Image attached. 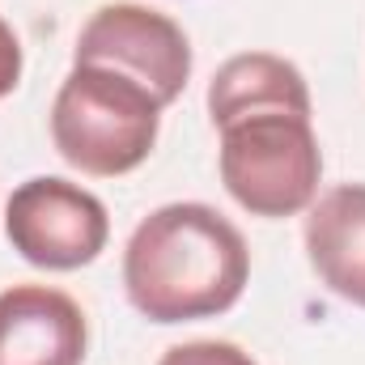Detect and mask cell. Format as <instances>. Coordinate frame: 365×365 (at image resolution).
<instances>
[{
	"instance_id": "obj_1",
	"label": "cell",
	"mask_w": 365,
	"mask_h": 365,
	"mask_svg": "<svg viewBox=\"0 0 365 365\" xmlns=\"http://www.w3.org/2000/svg\"><path fill=\"white\" fill-rule=\"evenodd\" d=\"M251 280L242 230L208 204L153 208L128 238L123 289L149 323H195L238 306Z\"/></svg>"
},
{
	"instance_id": "obj_2",
	"label": "cell",
	"mask_w": 365,
	"mask_h": 365,
	"mask_svg": "<svg viewBox=\"0 0 365 365\" xmlns=\"http://www.w3.org/2000/svg\"><path fill=\"white\" fill-rule=\"evenodd\" d=\"M162 110L140 81L102 64H73L51 102V145L73 170L119 179L149 162Z\"/></svg>"
},
{
	"instance_id": "obj_3",
	"label": "cell",
	"mask_w": 365,
	"mask_h": 365,
	"mask_svg": "<svg viewBox=\"0 0 365 365\" xmlns=\"http://www.w3.org/2000/svg\"><path fill=\"white\" fill-rule=\"evenodd\" d=\"M221 132V182L251 217H297L319 200L323 149L306 115L264 110Z\"/></svg>"
},
{
	"instance_id": "obj_4",
	"label": "cell",
	"mask_w": 365,
	"mask_h": 365,
	"mask_svg": "<svg viewBox=\"0 0 365 365\" xmlns=\"http://www.w3.org/2000/svg\"><path fill=\"white\" fill-rule=\"evenodd\" d=\"M4 234L13 251L47 272H77L106 251V204L81 182L38 175L13 187L4 204Z\"/></svg>"
},
{
	"instance_id": "obj_5",
	"label": "cell",
	"mask_w": 365,
	"mask_h": 365,
	"mask_svg": "<svg viewBox=\"0 0 365 365\" xmlns=\"http://www.w3.org/2000/svg\"><path fill=\"white\" fill-rule=\"evenodd\" d=\"M73 64H102L140 81L162 106L191 81V43L175 17L145 4H102L77 34Z\"/></svg>"
},
{
	"instance_id": "obj_6",
	"label": "cell",
	"mask_w": 365,
	"mask_h": 365,
	"mask_svg": "<svg viewBox=\"0 0 365 365\" xmlns=\"http://www.w3.org/2000/svg\"><path fill=\"white\" fill-rule=\"evenodd\" d=\"M86 310L51 284L0 293V365H86Z\"/></svg>"
},
{
	"instance_id": "obj_7",
	"label": "cell",
	"mask_w": 365,
	"mask_h": 365,
	"mask_svg": "<svg viewBox=\"0 0 365 365\" xmlns=\"http://www.w3.org/2000/svg\"><path fill=\"white\" fill-rule=\"evenodd\" d=\"M306 259L340 302L365 310V182H340L306 208Z\"/></svg>"
},
{
	"instance_id": "obj_8",
	"label": "cell",
	"mask_w": 365,
	"mask_h": 365,
	"mask_svg": "<svg viewBox=\"0 0 365 365\" xmlns=\"http://www.w3.org/2000/svg\"><path fill=\"white\" fill-rule=\"evenodd\" d=\"M264 110H289V115L310 119V86H306L302 68L289 64L284 56H272V51L230 56L208 81V115H212V123L225 128L234 119L264 115Z\"/></svg>"
},
{
	"instance_id": "obj_9",
	"label": "cell",
	"mask_w": 365,
	"mask_h": 365,
	"mask_svg": "<svg viewBox=\"0 0 365 365\" xmlns=\"http://www.w3.org/2000/svg\"><path fill=\"white\" fill-rule=\"evenodd\" d=\"M158 365H255V361H251V353H242L230 340H191V344L166 349Z\"/></svg>"
},
{
	"instance_id": "obj_10",
	"label": "cell",
	"mask_w": 365,
	"mask_h": 365,
	"mask_svg": "<svg viewBox=\"0 0 365 365\" xmlns=\"http://www.w3.org/2000/svg\"><path fill=\"white\" fill-rule=\"evenodd\" d=\"M17 81H21V43H17L13 26L0 17V98L17 90Z\"/></svg>"
}]
</instances>
